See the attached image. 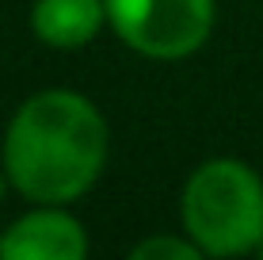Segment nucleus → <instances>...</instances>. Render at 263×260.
Returning <instances> with one entry per match:
<instances>
[{"instance_id": "f257e3e1", "label": "nucleus", "mask_w": 263, "mask_h": 260, "mask_svg": "<svg viewBox=\"0 0 263 260\" xmlns=\"http://www.w3.org/2000/svg\"><path fill=\"white\" fill-rule=\"evenodd\" d=\"M107 153L111 130L99 107L72 88H46L8 119L0 168L23 199L69 207L96 187Z\"/></svg>"}, {"instance_id": "f03ea898", "label": "nucleus", "mask_w": 263, "mask_h": 260, "mask_svg": "<svg viewBox=\"0 0 263 260\" xmlns=\"http://www.w3.org/2000/svg\"><path fill=\"white\" fill-rule=\"evenodd\" d=\"M183 234L202 256H244L263 241V176L240 157L202 161L179 195Z\"/></svg>"}, {"instance_id": "7ed1b4c3", "label": "nucleus", "mask_w": 263, "mask_h": 260, "mask_svg": "<svg viewBox=\"0 0 263 260\" xmlns=\"http://www.w3.org/2000/svg\"><path fill=\"white\" fill-rule=\"evenodd\" d=\"M107 23L141 58L183 61L210 42L217 23L214 0H103Z\"/></svg>"}, {"instance_id": "20e7f679", "label": "nucleus", "mask_w": 263, "mask_h": 260, "mask_svg": "<svg viewBox=\"0 0 263 260\" xmlns=\"http://www.w3.org/2000/svg\"><path fill=\"white\" fill-rule=\"evenodd\" d=\"M88 253V230L58 203H34L4 230L0 260H80Z\"/></svg>"}, {"instance_id": "39448f33", "label": "nucleus", "mask_w": 263, "mask_h": 260, "mask_svg": "<svg viewBox=\"0 0 263 260\" xmlns=\"http://www.w3.org/2000/svg\"><path fill=\"white\" fill-rule=\"evenodd\" d=\"M103 0H34L31 31L53 50H80L103 31Z\"/></svg>"}, {"instance_id": "423d86ee", "label": "nucleus", "mask_w": 263, "mask_h": 260, "mask_svg": "<svg viewBox=\"0 0 263 260\" xmlns=\"http://www.w3.org/2000/svg\"><path fill=\"white\" fill-rule=\"evenodd\" d=\"M130 260H202V249L195 245L191 237L179 234H157L145 237L130 249Z\"/></svg>"}, {"instance_id": "0eeeda50", "label": "nucleus", "mask_w": 263, "mask_h": 260, "mask_svg": "<svg viewBox=\"0 0 263 260\" xmlns=\"http://www.w3.org/2000/svg\"><path fill=\"white\" fill-rule=\"evenodd\" d=\"M4 192H8V176H4V168H0V203H4Z\"/></svg>"}, {"instance_id": "6e6552de", "label": "nucleus", "mask_w": 263, "mask_h": 260, "mask_svg": "<svg viewBox=\"0 0 263 260\" xmlns=\"http://www.w3.org/2000/svg\"><path fill=\"white\" fill-rule=\"evenodd\" d=\"M256 256H259V260H263V241H259V245H256Z\"/></svg>"}, {"instance_id": "1a4fd4ad", "label": "nucleus", "mask_w": 263, "mask_h": 260, "mask_svg": "<svg viewBox=\"0 0 263 260\" xmlns=\"http://www.w3.org/2000/svg\"><path fill=\"white\" fill-rule=\"evenodd\" d=\"M0 245H4V230H0Z\"/></svg>"}]
</instances>
